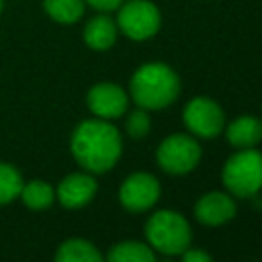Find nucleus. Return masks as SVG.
Listing matches in <instances>:
<instances>
[{
	"mask_svg": "<svg viewBox=\"0 0 262 262\" xmlns=\"http://www.w3.org/2000/svg\"><path fill=\"white\" fill-rule=\"evenodd\" d=\"M70 151L82 170L90 174H104L119 162L123 154V137L106 119L82 121L70 139Z\"/></svg>",
	"mask_w": 262,
	"mask_h": 262,
	"instance_id": "nucleus-1",
	"label": "nucleus"
},
{
	"mask_svg": "<svg viewBox=\"0 0 262 262\" xmlns=\"http://www.w3.org/2000/svg\"><path fill=\"white\" fill-rule=\"evenodd\" d=\"M180 88V76L168 63L147 61L133 72L129 80V98L145 111H160L176 102Z\"/></svg>",
	"mask_w": 262,
	"mask_h": 262,
	"instance_id": "nucleus-2",
	"label": "nucleus"
},
{
	"mask_svg": "<svg viewBox=\"0 0 262 262\" xmlns=\"http://www.w3.org/2000/svg\"><path fill=\"white\" fill-rule=\"evenodd\" d=\"M145 239L154 252L164 256H180L192 242L190 223L172 209L151 213L145 223Z\"/></svg>",
	"mask_w": 262,
	"mask_h": 262,
	"instance_id": "nucleus-3",
	"label": "nucleus"
},
{
	"mask_svg": "<svg viewBox=\"0 0 262 262\" xmlns=\"http://www.w3.org/2000/svg\"><path fill=\"white\" fill-rule=\"evenodd\" d=\"M221 182L231 196L252 199L262 190V151L256 147L237 149L221 170Z\"/></svg>",
	"mask_w": 262,
	"mask_h": 262,
	"instance_id": "nucleus-4",
	"label": "nucleus"
},
{
	"mask_svg": "<svg viewBox=\"0 0 262 262\" xmlns=\"http://www.w3.org/2000/svg\"><path fill=\"white\" fill-rule=\"evenodd\" d=\"M117 10V29L131 41H147L160 31L162 14L151 0H125Z\"/></svg>",
	"mask_w": 262,
	"mask_h": 262,
	"instance_id": "nucleus-5",
	"label": "nucleus"
},
{
	"mask_svg": "<svg viewBox=\"0 0 262 262\" xmlns=\"http://www.w3.org/2000/svg\"><path fill=\"white\" fill-rule=\"evenodd\" d=\"M201 145L192 135L174 133L168 135L164 141H160L156 149V162L158 166L172 176H182L192 172L201 162Z\"/></svg>",
	"mask_w": 262,
	"mask_h": 262,
	"instance_id": "nucleus-6",
	"label": "nucleus"
},
{
	"mask_svg": "<svg viewBox=\"0 0 262 262\" xmlns=\"http://www.w3.org/2000/svg\"><path fill=\"white\" fill-rule=\"evenodd\" d=\"M182 121L186 129L201 139H213L225 129V113L209 96L190 98L182 111Z\"/></svg>",
	"mask_w": 262,
	"mask_h": 262,
	"instance_id": "nucleus-7",
	"label": "nucleus"
},
{
	"mask_svg": "<svg viewBox=\"0 0 262 262\" xmlns=\"http://www.w3.org/2000/svg\"><path fill=\"white\" fill-rule=\"evenodd\" d=\"M160 192L162 186L154 174L133 172L119 186V203L129 213H143L158 203Z\"/></svg>",
	"mask_w": 262,
	"mask_h": 262,
	"instance_id": "nucleus-8",
	"label": "nucleus"
},
{
	"mask_svg": "<svg viewBox=\"0 0 262 262\" xmlns=\"http://www.w3.org/2000/svg\"><path fill=\"white\" fill-rule=\"evenodd\" d=\"M86 104L90 113L98 119H119L129 108V94L113 82H98L86 94Z\"/></svg>",
	"mask_w": 262,
	"mask_h": 262,
	"instance_id": "nucleus-9",
	"label": "nucleus"
},
{
	"mask_svg": "<svg viewBox=\"0 0 262 262\" xmlns=\"http://www.w3.org/2000/svg\"><path fill=\"white\" fill-rule=\"evenodd\" d=\"M237 213V205L233 196L225 190H211L205 192L196 203H194V217L199 223L207 227H219L227 221H231Z\"/></svg>",
	"mask_w": 262,
	"mask_h": 262,
	"instance_id": "nucleus-10",
	"label": "nucleus"
},
{
	"mask_svg": "<svg viewBox=\"0 0 262 262\" xmlns=\"http://www.w3.org/2000/svg\"><path fill=\"white\" fill-rule=\"evenodd\" d=\"M96 190H98V182L90 172L84 170V172L68 174L57 184L55 199L66 209H82L96 196Z\"/></svg>",
	"mask_w": 262,
	"mask_h": 262,
	"instance_id": "nucleus-11",
	"label": "nucleus"
},
{
	"mask_svg": "<svg viewBox=\"0 0 262 262\" xmlns=\"http://www.w3.org/2000/svg\"><path fill=\"white\" fill-rule=\"evenodd\" d=\"M117 35H119L117 23L106 12H100V14L92 16L84 25V31H82L84 43L90 49H94V51H106V49H111L115 45V41H117Z\"/></svg>",
	"mask_w": 262,
	"mask_h": 262,
	"instance_id": "nucleus-12",
	"label": "nucleus"
},
{
	"mask_svg": "<svg viewBox=\"0 0 262 262\" xmlns=\"http://www.w3.org/2000/svg\"><path fill=\"white\" fill-rule=\"evenodd\" d=\"M223 133L229 145H233L235 149L256 147L262 141V119L252 115H242L233 119L229 125H225Z\"/></svg>",
	"mask_w": 262,
	"mask_h": 262,
	"instance_id": "nucleus-13",
	"label": "nucleus"
},
{
	"mask_svg": "<svg viewBox=\"0 0 262 262\" xmlns=\"http://www.w3.org/2000/svg\"><path fill=\"white\" fill-rule=\"evenodd\" d=\"M55 260L57 262H100L102 254L92 242L82 237H70L59 244L55 252Z\"/></svg>",
	"mask_w": 262,
	"mask_h": 262,
	"instance_id": "nucleus-14",
	"label": "nucleus"
},
{
	"mask_svg": "<svg viewBox=\"0 0 262 262\" xmlns=\"http://www.w3.org/2000/svg\"><path fill=\"white\" fill-rule=\"evenodd\" d=\"M108 262H156V252L147 242L125 239L111 248L106 254Z\"/></svg>",
	"mask_w": 262,
	"mask_h": 262,
	"instance_id": "nucleus-15",
	"label": "nucleus"
},
{
	"mask_svg": "<svg viewBox=\"0 0 262 262\" xmlns=\"http://www.w3.org/2000/svg\"><path fill=\"white\" fill-rule=\"evenodd\" d=\"M18 199L25 203V207H29L33 211H43V209H49L53 205L55 188L49 182L35 178V180H29L23 184Z\"/></svg>",
	"mask_w": 262,
	"mask_h": 262,
	"instance_id": "nucleus-16",
	"label": "nucleus"
},
{
	"mask_svg": "<svg viewBox=\"0 0 262 262\" xmlns=\"http://www.w3.org/2000/svg\"><path fill=\"white\" fill-rule=\"evenodd\" d=\"M47 16L59 25H74L84 16V0H43Z\"/></svg>",
	"mask_w": 262,
	"mask_h": 262,
	"instance_id": "nucleus-17",
	"label": "nucleus"
},
{
	"mask_svg": "<svg viewBox=\"0 0 262 262\" xmlns=\"http://www.w3.org/2000/svg\"><path fill=\"white\" fill-rule=\"evenodd\" d=\"M23 184L25 180L20 172L12 164L0 162V205H8L14 199H18Z\"/></svg>",
	"mask_w": 262,
	"mask_h": 262,
	"instance_id": "nucleus-18",
	"label": "nucleus"
},
{
	"mask_svg": "<svg viewBox=\"0 0 262 262\" xmlns=\"http://www.w3.org/2000/svg\"><path fill=\"white\" fill-rule=\"evenodd\" d=\"M147 113H149V111H145V108H141V106H139L137 111L125 113V115H127V119H125V131H127L129 137L141 139V137H145V135L149 133V129H151V119H149Z\"/></svg>",
	"mask_w": 262,
	"mask_h": 262,
	"instance_id": "nucleus-19",
	"label": "nucleus"
},
{
	"mask_svg": "<svg viewBox=\"0 0 262 262\" xmlns=\"http://www.w3.org/2000/svg\"><path fill=\"white\" fill-rule=\"evenodd\" d=\"M84 2L98 12H111V10H117L125 0H84Z\"/></svg>",
	"mask_w": 262,
	"mask_h": 262,
	"instance_id": "nucleus-20",
	"label": "nucleus"
},
{
	"mask_svg": "<svg viewBox=\"0 0 262 262\" xmlns=\"http://www.w3.org/2000/svg\"><path fill=\"white\" fill-rule=\"evenodd\" d=\"M184 262H211V256L207 252H201V250H192L190 246L180 254Z\"/></svg>",
	"mask_w": 262,
	"mask_h": 262,
	"instance_id": "nucleus-21",
	"label": "nucleus"
},
{
	"mask_svg": "<svg viewBox=\"0 0 262 262\" xmlns=\"http://www.w3.org/2000/svg\"><path fill=\"white\" fill-rule=\"evenodd\" d=\"M2 8H4V0H0V12H2Z\"/></svg>",
	"mask_w": 262,
	"mask_h": 262,
	"instance_id": "nucleus-22",
	"label": "nucleus"
}]
</instances>
